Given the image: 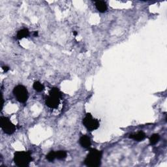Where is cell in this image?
<instances>
[{
    "label": "cell",
    "instance_id": "1",
    "mask_svg": "<svg viewBox=\"0 0 167 167\" xmlns=\"http://www.w3.org/2000/svg\"><path fill=\"white\" fill-rule=\"evenodd\" d=\"M102 152L96 149H90V153L87 155L84 161L87 166L97 167L101 165Z\"/></svg>",
    "mask_w": 167,
    "mask_h": 167
},
{
    "label": "cell",
    "instance_id": "2",
    "mask_svg": "<svg viewBox=\"0 0 167 167\" xmlns=\"http://www.w3.org/2000/svg\"><path fill=\"white\" fill-rule=\"evenodd\" d=\"M49 96L46 99V105L50 109H57L61 97V93L58 88L54 87L50 91Z\"/></svg>",
    "mask_w": 167,
    "mask_h": 167
},
{
    "label": "cell",
    "instance_id": "3",
    "mask_svg": "<svg viewBox=\"0 0 167 167\" xmlns=\"http://www.w3.org/2000/svg\"><path fill=\"white\" fill-rule=\"evenodd\" d=\"M32 161L30 152H17L14 155V161L18 166H27Z\"/></svg>",
    "mask_w": 167,
    "mask_h": 167
},
{
    "label": "cell",
    "instance_id": "4",
    "mask_svg": "<svg viewBox=\"0 0 167 167\" xmlns=\"http://www.w3.org/2000/svg\"><path fill=\"white\" fill-rule=\"evenodd\" d=\"M13 93L17 101L20 102L24 103L28 99V92L25 86L23 85H18L13 90Z\"/></svg>",
    "mask_w": 167,
    "mask_h": 167
},
{
    "label": "cell",
    "instance_id": "5",
    "mask_svg": "<svg viewBox=\"0 0 167 167\" xmlns=\"http://www.w3.org/2000/svg\"><path fill=\"white\" fill-rule=\"evenodd\" d=\"M82 123L86 128L90 131L96 130L99 127V121L98 120L93 118V116H91V114L90 113H87L86 115L84 118L83 119Z\"/></svg>",
    "mask_w": 167,
    "mask_h": 167
},
{
    "label": "cell",
    "instance_id": "6",
    "mask_svg": "<svg viewBox=\"0 0 167 167\" xmlns=\"http://www.w3.org/2000/svg\"><path fill=\"white\" fill-rule=\"evenodd\" d=\"M0 126L3 131V132L7 134H13L16 131L15 125L12 124L11 121L8 118L2 116L0 118Z\"/></svg>",
    "mask_w": 167,
    "mask_h": 167
},
{
    "label": "cell",
    "instance_id": "7",
    "mask_svg": "<svg viewBox=\"0 0 167 167\" xmlns=\"http://www.w3.org/2000/svg\"><path fill=\"white\" fill-rule=\"evenodd\" d=\"M79 143L80 146L84 148H90L91 145V142L90 138L87 135H83L79 140Z\"/></svg>",
    "mask_w": 167,
    "mask_h": 167
},
{
    "label": "cell",
    "instance_id": "8",
    "mask_svg": "<svg viewBox=\"0 0 167 167\" xmlns=\"http://www.w3.org/2000/svg\"><path fill=\"white\" fill-rule=\"evenodd\" d=\"M146 135L144 132H143V131H139V132H138L137 133L130 134V136H129L130 138H132V139H133V140H137L138 142H140V141L144 140L146 138Z\"/></svg>",
    "mask_w": 167,
    "mask_h": 167
},
{
    "label": "cell",
    "instance_id": "9",
    "mask_svg": "<svg viewBox=\"0 0 167 167\" xmlns=\"http://www.w3.org/2000/svg\"><path fill=\"white\" fill-rule=\"evenodd\" d=\"M95 7L100 13H105L107 10V5L104 1L95 2Z\"/></svg>",
    "mask_w": 167,
    "mask_h": 167
},
{
    "label": "cell",
    "instance_id": "10",
    "mask_svg": "<svg viewBox=\"0 0 167 167\" xmlns=\"http://www.w3.org/2000/svg\"><path fill=\"white\" fill-rule=\"evenodd\" d=\"M30 35V31L27 28H24L19 30L17 35V38L18 39H22L23 38L27 37Z\"/></svg>",
    "mask_w": 167,
    "mask_h": 167
},
{
    "label": "cell",
    "instance_id": "11",
    "mask_svg": "<svg viewBox=\"0 0 167 167\" xmlns=\"http://www.w3.org/2000/svg\"><path fill=\"white\" fill-rule=\"evenodd\" d=\"M33 87L35 91H38V92H41V91H43L44 89H45V86H44V85L42 84L41 82H39L38 81L35 82L33 83Z\"/></svg>",
    "mask_w": 167,
    "mask_h": 167
},
{
    "label": "cell",
    "instance_id": "12",
    "mask_svg": "<svg viewBox=\"0 0 167 167\" xmlns=\"http://www.w3.org/2000/svg\"><path fill=\"white\" fill-rule=\"evenodd\" d=\"M55 156H56V159L59 160H62L64 159L67 157V153L65 152V151H63V150H59L58 151V152H55Z\"/></svg>",
    "mask_w": 167,
    "mask_h": 167
},
{
    "label": "cell",
    "instance_id": "13",
    "mask_svg": "<svg viewBox=\"0 0 167 167\" xmlns=\"http://www.w3.org/2000/svg\"><path fill=\"white\" fill-rule=\"evenodd\" d=\"M160 140V136L158 134H153L150 138V144L155 145Z\"/></svg>",
    "mask_w": 167,
    "mask_h": 167
},
{
    "label": "cell",
    "instance_id": "14",
    "mask_svg": "<svg viewBox=\"0 0 167 167\" xmlns=\"http://www.w3.org/2000/svg\"><path fill=\"white\" fill-rule=\"evenodd\" d=\"M55 159H56V156H55V152L54 151H51L46 156V159L50 162L54 161Z\"/></svg>",
    "mask_w": 167,
    "mask_h": 167
},
{
    "label": "cell",
    "instance_id": "15",
    "mask_svg": "<svg viewBox=\"0 0 167 167\" xmlns=\"http://www.w3.org/2000/svg\"><path fill=\"white\" fill-rule=\"evenodd\" d=\"M2 68H3V71H5V72H7V71L9 70V67H7V66H3V67H2Z\"/></svg>",
    "mask_w": 167,
    "mask_h": 167
},
{
    "label": "cell",
    "instance_id": "16",
    "mask_svg": "<svg viewBox=\"0 0 167 167\" xmlns=\"http://www.w3.org/2000/svg\"><path fill=\"white\" fill-rule=\"evenodd\" d=\"M33 36L34 37H37L38 36V32H37V31H35L34 34H33Z\"/></svg>",
    "mask_w": 167,
    "mask_h": 167
},
{
    "label": "cell",
    "instance_id": "17",
    "mask_svg": "<svg viewBox=\"0 0 167 167\" xmlns=\"http://www.w3.org/2000/svg\"><path fill=\"white\" fill-rule=\"evenodd\" d=\"M73 33H74V35H77V31H73Z\"/></svg>",
    "mask_w": 167,
    "mask_h": 167
}]
</instances>
